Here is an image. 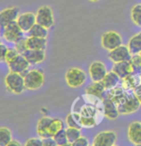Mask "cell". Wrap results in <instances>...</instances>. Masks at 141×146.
<instances>
[{
  "mask_svg": "<svg viewBox=\"0 0 141 146\" xmlns=\"http://www.w3.org/2000/svg\"><path fill=\"white\" fill-rule=\"evenodd\" d=\"M107 97L111 98L115 103L120 113L122 114L134 113L139 109L141 105L134 90H125L123 87H118V86L109 90Z\"/></svg>",
  "mask_w": 141,
  "mask_h": 146,
  "instance_id": "6da1fadb",
  "label": "cell"
},
{
  "mask_svg": "<svg viewBox=\"0 0 141 146\" xmlns=\"http://www.w3.org/2000/svg\"><path fill=\"white\" fill-rule=\"evenodd\" d=\"M5 86L8 91L15 94H20L26 90L24 77L19 73L13 71H10L5 77Z\"/></svg>",
  "mask_w": 141,
  "mask_h": 146,
  "instance_id": "7a4b0ae2",
  "label": "cell"
},
{
  "mask_svg": "<svg viewBox=\"0 0 141 146\" xmlns=\"http://www.w3.org/2000/svg\"><path fill=\"white\" fill-rule=\"evenodd\" d=\"M44 72L41 69L29 70L24 76L25 88L29 90H36L44 84Z\"/></svg>",
  "mask_w": 141,
  "mask_h": 146,
  "instance_id": "3957f363",
  "label": "cell"
},
{
  "mask_svg": "<svg viewBox=\"0 0 141 146\" xmlns=\"http://www.w3.org/2000/svg\"><path fill=\"white\" fill-rule=\"evenodd\" d=\"M66 84L72 88H77L83 86L87 81L85 72L78 67H71L65 73Z\"/></svg>",
  "mask_w": 141,
  "mask_h": 146,
  "instance_id": "277c9868",
  "label": "cell"
},
{
  "mask_svg": "<svg viewBox=\"0 0 141 146\" xmlns=\"http://www.w3.org/2000/svg\"><path fill=\"white\" fill-rule=\"evenodd\" d=\"M102 46L108 51H111L122 45V38L117 32L109 31L102 35L101 38Z\"/></svg>",
  "mask_w": 141,
  "mask_h": 146,
  "instance_id": "5b68a950",
  "label": "cell"
},
{
  "mask_svg": "<svg viewBox=\"0 0 141 146\" xmlns=\"http://www.w3.org/2000/svg\"><path fill=\"white\" fill-rule=\"evenodd\" d=\"M36 23L44 26L47 29H50L54 25L53 11L49 6H42L38 10L36 14Z\"/></svg>",
  "mask_w": 141,
  "mask_h": 146,
  "instance_id": "8992f818",
  "label": "cell"
},
{
  "mask_svg": "<svg viewBox=\"0 0 141 146\" xmlns=\"http://www.w3.org/2000/svg\"><path fill=\"white\" fill-rule=\"evenodd\" d=\"M3 36L9 42L15 43L17 41L23 38V31L18 26L17 22L15 21L11 24L7 25L3 29Z\"/></svg>",
  "mask_w": 141,
  "mask_h": 146,
  "instance_id": "52a82bcc",
  "label": "cell"
},
{
  "mask_svg": "<svg viewBox=\"0 0 141 146\" xmlns=\"http://www.w3.org/2000/svg\"><path fill=\"white\" fill-rule=\"evenodd\" d=\"M117 135L113 131L101 132L94 137L93 146H113L115 145Z\"/></svg>",
  "mask_w": 141,
  "mask_h": 146,
  "instance_id": "ba28073f",
  "label": "cell"
},
{
  "mask_svg": "<svg viewBox=\"0 0 141 146\" xmlns=\"http://www.w3.org/2000/svg\"><path fill=\"white\" fill-rule=\"evenodd\" d=\"M18 9L17 7H10L0 12V28H4L7 25L17 21L18 15Z\"/></svg>",
  "mask_w": 141,
  "mask_h": 146,
  "instance_id": "9c48e42d",
  "label": "cell"
},
{
  "mask_svg": "<svg viewBox=\"0 0 141 146\" xmlns=\"http://www.w3.org/2000/svg\"><path fill=\"white\" fill-rule=\"evenodd\" d=\"M8 66H9L10 71L19 73V74H21L22 76L24 77L26 75V73L29 71L30 64H29V62L25 59V57L23 56L22 54H20L14 62L8 64Z\"/></svg>",
  "mask_w": 141,
  "mask_h": 146,
  "instance_id": "30bf717a",
  "label": "cell"
},
{
  "mask_svg": "<svg viewBox=\"0 0 141 146\" xmlns=\"http://www.w3.org/2000/svg\"><path fill=\"white\" fill-rule=\"evenodd\" d=\"M112 71H114L120 77V79H125L127 76L135 71V68L132 61H123L119 62H114Z\"/></svg>",
  "mask_w": 141,
  "mask_h": 146,
  "instance_id": "8fae6325",
  "label": "cell"
},
{
  "mask_svg": "<svg viewBox=\"0 0 141 146\" xmlns=\"http://www.w3.org/2000/svg\"><path fill=\"white\" fill-rule=\"evenodd\" d=\"M108 56L113 62L130 61V60L132 59V53L130 52L128 46H125V45H120L117 48L109 51Z\"/></svg>",
  "mask_w": 141,
  "mask_h": 146,
  "instance_id": "7c38bea8",
  "label": "cell"
},
{
  "mask_svg": "<svg viewBox=\"0 0 141 146\" xmlns=\"http://www.w3.org/2000/svg\"><path fill=\"white\" fill-rule=\"evenodd\" d=\"M107 73V67L102 62H94L90 64L89 75L93 82H101Z\"/></svg>",
  "mask_w": 141,
  "mask_h": 146,
  "instance_id": "4fadbf2b",
  "label": "cell"
},
{
  "mask_svg": "<svg viewBox=\"0 0 141 146\" xmlns=\"http://www.w3.org/2000/svg\"><path fill=\"white\" fill-rule=\"evenodd\" d=\"M17 22L18 26L21 28V30L23 32H28L31 28L36 23V15L34 13L27 12L24 14H21L18 15Z\"/></svg>",
  "mask_w": 141,
  "mask_h": 146,
  "instance_id": "5bb4252c",
  "label": "cell"
},
{
  "mask_svg": "<svg viewBox=\"0 0 141 146\" xmlns=\"http://www.w3.org/2000/svg\"><path fill=\"white\" fill-rule=\"evenodd\" d=\"M30 64H38L45 60V50L38 49H27L22 54Z\"/></svg>",
  "mask_w": 141,
  "mask_h": 146,
  "instance_id": "9a60e30c",
  "label": "cell"
},
{
  "mask_svg": "<svg viewBox=\"0 0 141 146\" xmlns=\"http://www.w3.org/2000/svg\"><path fill=\"white\" fill-rule=\"evenodd\" d=\"M103 103H104V115L107 118L111 119V120L116 119L119 116L120 111L118 108H117V106L115 105V103L109 97H106L104 99Z\"/></svg>",
  "mask_w": 141,
  "mask_h": 146,
  "instance_id": "2e32d148",
  "label": "cell"
},
{
  "mask_svg": "<svg viewBox=\"0 0 141 146\" xmlns=\"http://www.w3.org/2000/svg\"><path fill=\"white\" fill-rule=\"evenodd\" d=\"M128 137L134 145H141V122H132L128 129Z\"/></svg>",
  "mask_w": 141,
  "mask_h": 146,
  "instance_id": "e0dca14e",
  "label": "cell"
},
{
  "mask_svg": "<svg viewBox=\"0 0 141 146\" xmlns=\"http://www.w3.org/2000/svg\"><path fill=\"white\" fill-rule=\"evenodd\" d=\"M107 91L108 90H106L101 82H93L92 84H90L85 88V93L87 94L97 96V97L101 98L102 100H104L108 95Z\"/></svg>",
  "mask_w": 141,
  "mask_h": 146,
  "instance_id": "ac0fdd59",
  "label": "cell"
},
{
  "mask_svg": "<svg viewBox=\"0 0 141 146\" xmlns=\"http://www.w3.org/2000/svg\"><path fill=\"white\" fill-rule=\"evenodd\" d=\"M120 81V77L116 74L114 71H109L106 74V76L103 78L101 83L105 87L107 90H111L116 86H118V83Z\"/></svg>",
  "mask_w": 141,
  "mask_h": 146,
  "instance_id": "d6986e66",
  "label": "cell"
},
{
  "mask_svg": "<svg viewBox=\"0 0 141 146\" xmlns=\"http://www.w3.org/2000/svg\"><path fill=\"white\" fill-rule=\"evenodd\" d=\"M28 49H38L45 50L47 47V40L45 38H36V36H28L26 38Z\"/></svg>",
  "mask_w": 141,
  "mask_h": 146,
  "instance_id": "ffe728a7",
  "label": "cell"
},
{
  "mask_svg": "<svg viewBox=\"0 0 141 146\" xmlns=\"http://www.w3.org/2000/svg\"><path fill=\"white\" fill-rule=\"evenodd\" d=\"M123 80L124 82L122 84V87L125 90H134V88L141 84V75L138 72H134Z\"/></svg>",
  "mask_w": 141,
  "mask_h": 146,
  "instance_id": "44dd1931",
  "label": "cell"
},
{
  "mask_svg": "<svg viewBox=\"0 0 141 146\" xmlns=\"http://www.w3.org/2000/svg\"><path fill=\"white\" fill-rule=\"evenodd\" d=\"M52 121L51 117L48 116H43L38 120V125H36V135L41 139H45V137H49L48 134H47V129Z\"/></svg>",
  "mask_w": 141,
  "mask_h": 146,
  "instance_id": "7402d4cb",
  "label": "cell"
},
{
  "mask_svg": "<svg viewBox=\"0 0 141 146\" xmlns=\"http://www.w3.org/2000/svg\"><path fill=\"white\" fill-rule=\"evenodd\" d=\"M128 48L132 55L139 54L141 52V32L132 36L128 43Z\"/></svg>",
  "mask_w": 141,
  "mask_h": 146,
  "instance_id": "603a6c76",
  "label": "cell"
},
{
  "mask_svg": "<svg viewBox=\"0 0 141 146\" xmlns=\"http://www.w3.org/2000/svg\"><path fill=\"white\" fill-rule=\"evenodd\" d=\"M62 129H64V121L61 118H52V121L47 129V134H48L49 137H54V135L58 134Z\"/></svg>",
  "mask_w": 141,
  "mask_h": 146,
  "instance_id": "cb8c5ba5",
  "label": "cell"
},
{
  "mask_svg": "<svg viewBox=\"0 0 141 146\" xmlns=\"http://www.w3.org/2000/svg\"><path fill=\"white\" fill-rule=\"evenodd\" d=\"M48 35V29L44 26L36 23L31 29L28 31V36H36V38H45Z\"/></svg>",
  "mask_w": 141,
  "mask_h": 146,
  "instance_id": "d4e9b609",
  "label": "cell"
},
{
  "mask_svg": "<svg viewBox=\"0 0 141 146\" xmlns=\"http://www.w3.org/2000/svg\"><path fill=\"white\" fill-rule=\"evenodd\" d=\"M12 140V132L6 127H0V146H8Z\"/></svg>",
  "mask_w": 141,
  "mask_h": 146,
  "instance_id": "484cf974",
  "label": "cell"
},
{
  "mask_svg": "<svg viewBox=\"0 0 141 146\" xmlns=\"http://www.w3.org/2000/svg\"><path fill=\"white\" fill-rule=\"evenodd\" d=\"M53 139L56 141L57 145L58 146H66V145H71L67 139V135H66V132H65V129L61 130L58 134H56L54 135Z\"/></svg>",
  "mask_w": 141,
  "mask_h": 146,
  "instance_id": "4316f807",
  "label": "cell"
},
{
  "mask_svg": "<svg viewBox=\"0 0 141 146\" xmlns=\"http://www.w3.org/2000/svg\"><path fill=\"white\" fill-rule=\"evenodd\" d=\"M81 129H77V128H72V127H68L67 129H65V132H66V135H67V139L70 144L72 145V143L77 140L79 137H81Z\"/></svg>",
  "mask_w": 141,
  "mask_h": 146,
  "instance_id": "83f0119b",
  "label": "cell"
},
{
  "mask_svg": "<svg viewBox=\"0 0 141 146\" xmlns=\"http://www.w3.org/2000/svg\"><path fill=\"white\" fill-rule=\"evenodd\" d=\"M132 20L134 24L137 26H141V4H136L132 9Z\"/></svg>",
  "mask_w": 141,
  "mask_h": 146,
  "instance_id": "f1b7e54d",
  "label": "cell"
},
{
  "mask_svg": "<svg viewBox=\"0 0 141 146\" xmlns=\"http://www.w3.org/2000/svg\"><path fill=\"white\" fill-rule=\"evenodd\" d=\"M19 55H20V53L15 48H8L6 58H5V62H6L7 64H10V62H14Z\"/></svg>",
  "mask_w": 141,
  "mask_h": 146,
  "instance_id": "f546056e",
  "label": "cell"
},
{
  "mask_svg": "<svg viewBox=\"0 0 141 146\" xmlns=\"http://www.w3.org/2000/svg\"><path fill=\"white\" fill-rule=\"evenodd\" d=\"M66 123L68 127H72V128H77V129H81L82 126L79 123V121L77 120V118L74 116V114L72 113H70L68 115L66 116Z\"/></svg>",
  "mask_w": 141,
  "mask_h": 146,
  "instance_id": "4dcf8cb0",
  "label": "cell"
},
{
  "mask_svg": "<svg viewBox=\"0 0 141 146\" xmlns=\"http://www.w3.org/2000/svg\"><path fill=\"white\" fill-rule=\"evenodd\" d=\"M132 64H134V68H135V71L140 73L141 71V57L139 54H134V55H132Z\"/></svg>",
  "mask_w": 141,
  "mask_h": 146,
  "instance_id": "1f68e13d",
  "label": "cell"
},
{
  "mask_svg": "<svg viewBox=\"0 0 141 146\" xmlns=\"http://www.w3.org/2000/svg\"><path fill=\"white\" fill-rule=\"evenodd\" d=\"M15 48L19 52L20 54H23L24 52L27 50L28 47H27V42H26V38H21L18 41L15 42Z\"/></svg>",
  "mask_w": 141,
  "mask_h": 146,
  "instance_id": "d6a6232c",
  "label": "cell"
},
{
  "mask_svg": "<svg viewBox=\"0 0 141 146\" xmlns=\"http://www.w3.org/2000/svg\"><path fill=\"white\" fill-rule=\"evenodd\" d=\"M25 146H42V139H36V137H33V139H28L25 142Z\"/></svg>",
  "mask_w": 141,
  "mask_h": 146,
  "instance_id": "836d02e7",
  "label": "cell"
},
{
  "mask_svg": "<svg viewBox=\"0 0 141 146\" xmlns=\"http://www.w3.org/2000/svg\"><path fill=\"white\" fill-rule=\"evenodd\" d=\"M87 145H88L87 139L85 137H82V135H81L77 140H75V141L72 143V146H87Z\"/></svg>",
  "mask_w": 141,
  "mask_h": 146,
  "instance_id": "e575fe53",
  "label": "cell"
},
{
  "mask_svg": "<svg viewBox=\"0 0 141 146\" xmlns=\"http://www.w3.org/2000/svg\"><path fill=\"white\" fill-rule=\"evenodd\" d=\"M7 51H8L7 46L5 45V44L0 43V62H5Z\"/></svg>",
  "mask_w": 141,
  "mask_h": 146,
  "instance_id": "d590c367",
  "label": "cell"
},
{
  "mask_svg": "<svg viewBox=\"0 0 141 146\" xmlns=\"http://www.w3.org/2000/svg\"><path fill=\"white\" fill-rule=\"evenodd\" d=\"M57 143L53 137H45L42 139V146H56Z\"/></svg>",
  "mask_w": 141,
  "mask_h": 146,
  "instance_id": "8d00e7d4",
  "label": "cell"
},
{
  "mask_svg": "<svg viewBox=\"0 0 141 146\" xmlns=\"http://www.w3.org/2000/svg\"><path fill=\"white\" fill-rule=\"evenodd\" d=\"M134 94H135V96L137 97V99L139 100V102H140V104H141V84L140 85H138L136 88H134Z\"/></svg>",
  "mask_w": 141,
  "mask_h": 146,
  "instance_id": "74e56055",
  "label": "cell"
},
{
  "mask_svg": "<svg viewBox=\"0 0 141 146\" xmlns=\"http://www.w3.org/2000/svg\"><path fill=\"white\" fill-rule=\"evenodd\" d=\"M19 146L20 145V143L17 141V140H11V141H10V143L9 144H8V146Z\"/></svg>",
  "mask_w": 141,
  "mask_h": 146,
  "instance_id": "f35d334b",
  "label": "cell"
},
{
  "mask_svg": "<svg viewBox=\"0 0 141 146\" xmlns=\"http://www.w3.org/2000/svg\"><path fill=\"white\" fill-rule=\"evenodd\" d=\"M90 1H92V2H97V1H99V0H90Z\"/></svg>",
  "mask_w": 141,
  "mask_h": 146,
  "instance_id": "ab89813d",
  "label": "cell"
},
{
  "mask_svg": "<svg viewBox=\"0 0 141 146\" xmlns=\"http://www.w3.org/2000/svg\"><path fill=\"white\" fill-rule=\"evenodd\" d=\"M139 55H140V57H141V52H140V53H139Z\"/></svg>",
  "mask_w": 141,
  "mask_h": 146,
  "instance_id": "60d3db41",
  "label": "cell"
},
{
  "mask_svg": "<svg viewBox=\"0 0 141 146\" xmlns=\"http://www.w3.org/2000/svg\"><path fill=\"white\" fill-rule=\"evenodd\" d=\"M140 75H141V71H140Z\"/></svg>",
  "mask_w": 141,
  "mask_h": 146,
  "instance_id": "b9f144b4",
  "label": "cell"
},
{
  "mask_svg": "<svg viewBox=\"0 0 141 146\" xmlns=\"http://www.w3.org/2000/svg\"><path fill=\"white\" fill-rule=\"evenodd\" d=\"M0 43H1V41H0Z\"/></svg>",
  "mask_w": 141,
  "mask_h": 146,
  "instance_id": "7bdbcfd3",
  "label": "cell"
}]
</instances>
